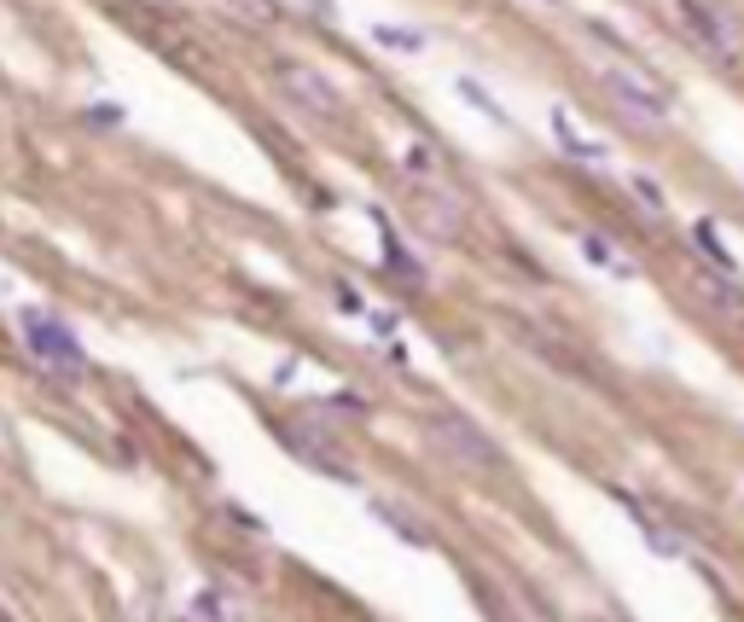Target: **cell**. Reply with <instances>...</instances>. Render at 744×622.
I'll return each instance as SVG.
<instances>
[{
  "label": "cell",
  "instance_id": "cell-7",
  "mask_svg": "<svg viewBox=\"0 0 744 622\" xmlns=\"http://www.w3.org/2000/svg\"><path fill=\"white\" fill-rule=\"evenodd\" d=\"M692 297L704 303V308H715V315H727V320H744V285L733 274H721V268L692 280Z\"/></svg>",
  "mask_w": 744,
  "mask_h": 622
},
{
  "label": "cell",
  "instance_id": "cell-12",
  "mask_svg": "<svg viewBox=\"0 0 744 622\" xmlns=\"http://www.w3.org/2000/svg\"><path fill=\"white\" fill-rule=\"evenodd\" d=\"M372 41L396 53H425V30H402V24H372Z\"/></svg>",
  "mask_w": 744,
  "mask_h": 622
},
{
  "label": "cell",
  "instance_id": "cell-3",
  "mask_svg": "<svg viewBox=\"0 0 744 622\" xmlns=\"http://www.w3.org/2000/svg\"><path fill=\"white\" fill-rule=\"evenodd\" d=\"M599 88H605L616 99V111H623L628 122H639V129H664V122H669V99L657 94L652 81H639L634 70H623V65L599 70Z\"/></svg>",
  "mask_w": 744,
  "mask_h": 622
},
{
  "label": "cell",
  "instance_id": "cell-13",
  "mask_svg": "<svg viewBox=\"0 0 744 622\" xmlns=\"http://www.w3.org/2000/svg\"><path fill=\"white\" fill-rule=\"evenodd\" d=\"M692 244H698V251H704L715 268H721V274H733V257H727V244H721V233H715L710 221H698V227H692Z\"/></svg>",
  "mask_w": 744,
  "mask_h": 622
},
{
  "label": "cell",
  "instance_id": "cell-1",
  "mask_svg": "<svg viewBox=\"0 0 744 622\" xmlns=\"http://www.w3.org/2000/svg\"><path fill=\"white\" fill-rule=\"evenodd\" d=\"M425 437H430V448H442L448 460L466 466V471H501L506 466L501 443H494L478 419H466V413H430Z\"/></svg>",
  "mask_w": 744,
  "mask_h": 622
},
{
  "label": "cell",
  "instance_id": "cell-4",
  "mask_svg": "<svg viewBox=\"0 0 744 622\" xmlns=\"http://www.w3.org/2000/svg\"><path fill=\"white\" fill-rule=\"evenodd\" d=\"M280 94L292 99L297 111H308V117H338V88L320 70H308V65H285L280 70Z\"/></svg>",
  "mask_w": 744,
  "mask_h": 622
},
{
  "label": "cell",
  "instance_id": "cell-17",
  "mask_svg": "<svg viewBox=\"0 0 744 622\" xmlns=\"http://www.w3.org/2000/svg\"><path fill=\"white\" fill-rule=\"evenodd\" d=\"M233 7H239L244 18H251V24H267V18H280L274 0H233Z\"/></svg>",
  "mask_w": 744,
  "mask_h": 622
},
{
  "label": "cell",
  "instance_id": "cell-2",
  "mask_svg": "<svg viewBox=\"0 0 744 622\" xmlns=\"http://www.w3.org/2000/svg\"><path fill=\"white\" fill-rule=\"evenodd\" d=\"M18 331H24V349L35 361H47L53 372H81L88 361H81V343H76V331L65 320H53L47 308H24L18 315Z\"/></svg>",
  "mask_w": 744,
  "mask_h": 622
},
{
  "label": "cell",
  "instance_id": "cell-8",
  "mask_svg": "<svg viewBox=\"0 0 744 622\" xmlns=\"http://www.w3.org/2000/svg\"><path fill=\"white\" fill-rule=\"evenodd\" d=\"M547 129H552V140H558V146H565L576 163H599V157H605V146L576 129V117H570V111H552V117H547Z\"/></svg>",
  "mask_w": 744,
  "mask_h": 622
},
{
  "label": "cell",
  "instance_id": "cell-16",
  "mask_svg": "<svg viewBox=\"0 0 744 622\" xmlns=\"http://www.w3.org/2000/svg\"><path fill=\"white\" fill-rule=\"evenodd\" d=\"M639 535H646L657 553H680V547H687V542H680V535H669L664 524H639Z\"/></svg>",
  "mask_w": 744,
  "mask_h": 622
},
{
  "label": "cell",
  "instance_id": "cell-9",
  "mask_svg": "<svg viewBox=\"0 0 744 622\" xmlns=\"http://www.w3.org/2000/svg\"><path fill=\"white\" fill-rule=\"evenodd\" d=\"M453 94H460V99H466V106H471V111H478V117H489V122H494V129H506V122H512V111H506V106H501V99H494V94L483 88V81H478V76H460V81H453Z\"/></svg>",
  "mask_w": 744,
  "mask_h": 622
},
{
  "label": "cell",
  "instance_id": "cell-5",
  "mask_svg": "<svg viewBox=\"0 0 744 622\" xmlns=\"http://www.w3.org/2000/svg\"><path fill=\"white\" fill-rule=\"evenodd\" d=\"M413 216H419V227L430 239H460L466 233V204L442 193V186H419L413 193Z\"/></svg>",
  "mask_w": 744,
  "mask_h": 622
},
{
  "label": "cell",
  "instance_id": "cell-11",
  "mask_svg": "<svg viewBox=\"0 0 744 622\" xmlns=\"http://www.w3.org/2000/svg\"><path fill=\"white\" fill-rule=\"evenodd\" d=\"M372 517H384V524L396 530L402 542H413V547H425V542H430V535L419 530V517H413L407 506H396V501H372Z\"/></svg>",
  "mask_w": 744,
  "mask_h": 622
},
{
  "label": "cell",
  "instance_id": "cell-15",
  "mask_svg": "<svg viewBox=\"0 0 744 622\" xmlns=\"http://www.w3.org/2000/svg\"><path fill=\"white\" fill-rule=\"evenodd\" d=\"M634 198H639V204H646V210H652V216H664V186H657V181H646V175H634Z\"/></svg>",
  "mask_w": 744,
  "mask_h": 622
},
{
  "label": "cell",
  "instance_id": "cell-10",
  "mask_svg": "<svg viewBox=\"0 0 744 622\" xmlns=\"http://www.w3.org/2000/svg\"><path fill=\"white\" fill-rule=\"evenodd\" d=\"M582 257H588L593 268H605V274H616V280H634V262H628V257H616V244H611V239H599V233H588V239H582Z\"/></svg>",
  "mask_w": 744,
  "mask_h": 622
},
{
  "label": "cell",
  "instance_id": "cell-14",
  "mask_svg": "<svg viewBox=\"0 0 744 622\" xmlns=\"http://www.w3.org/2000/svg\"><path fill=\"white\" fill-rule=\"evenodd\" d=\"M402 163H407V175H419V181H425V175H437V157H430V146H425V140H413Z\"/></svg>",
  "mask_w": 744,
  "mask_h": 622
},
{
  "label": "cell",
  "instance_id": "cell-6",
  "mask_svg": "<svg viewBox=\"0 0 744 622\" xmlns=\"http://www.w3.org/2000/svg\"><path fill=\"white\" fill-rule=\"evenodd\" d=\"M680 24H687V35L698 41V47H710L715 58H733V35H727V24H721L704 0H680Z\"/></svg>",
  "mask_w": 744,
  "mask_h": 622
}]
</instances>
